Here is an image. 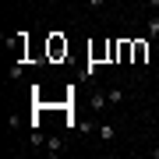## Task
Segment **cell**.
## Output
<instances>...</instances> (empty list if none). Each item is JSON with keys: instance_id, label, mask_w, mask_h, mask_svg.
<instances>
[{"instance_id": "6da1fadb", "label": "cell", "mask_w": 159, "mask_h": 159, "mask_svg": "<svg viewBox=\"0 0 159 159\" xmlns=\"http://www.w3.org/2000/svg\"><path fill=\"white\" fill-rule=\"evenodd\" d=\"M113 138H117V124H113V120H102V124H99V142L110 145Z\"/></svg>"}, {"instance_id": "7a4b0ae2", "label": "cell", "mask_w": 159, "mask_h": 159, "mask_svg": "<svg viewBox=\"0 0 159 159\" xmlns=\"http://www.w3.org/2000/svg\"><path fill=\"white\" fill-rule=\"evenodd\" d=\"M89 106H92V113H102V110L110 106V99H106V92H92V99H89Z\"/></svg>"}, {"instance_id": "3957f363", "label": "cell", "mask_w": 159, "mask_h": 159, "mask_svg": "<svg viewBox=\"0 0 159 159\" xmlns=\"http://www.w3.org/2000/svg\"><path fill=\"white\" fill-rule=\"evenodd\" d=\"M50 57H67V43H64L60 35H53V39H50Z\"/></svg>"}, {"instance_id": "277c9868", "label": "cell", "mask_w": 159, "mask_h": 159, "mask_svg": "<svg viewBox=\"0 0 159 159\" xmlns=\"http://www.w3.org/2000/svg\"><path fill=\"white\" fill-rule=\"evenodd\" d=\"M145 57H148V43L134 39V64H145Z\"/></svg>"}, {"instance_id": "5b68a950", "label": "cell", "mask_w": 159, "mask_h": 159, "mask_svg": "<svg viewBox=\"0 0 159 159\" xmlns=\"http://www.w3.org/2000/svg\"><path fill=\"white\" fill-rule=\"evenodd\" d=\"M29 145H32V148H46V134H43L39 127H32V134H29Z\"/></svg>"}, {"instance_id": "8992f818", "label": "cell", "mask_w": 159, "mask_h": 159, "mask_svg": "<svg viewBox=\"0 0 159 159\" xmlns=\"http://www.w3.org/2000/svg\"><path fill=\"white\" fill-rule=\"evenodd\" d=\"M46 152H50V156H60L64 152V142H60V138H46Z\"/></svg>"}, {"instance_id": "52a82bcc", "label": "cell", "mask_w": 159, "mask_h": 159, "mask_svg": "<svg viewBox=\"0 0 159 159\" xmlns=\"http://www.w3.org/2000/svg\"><path fill=\"white\" fill-rule=\"evenodd\" d=\"M106 99H110V106H120V99H124V92H120V89H110V92H106Z\"/></svg>"}, {"instance_id": "ba28073f", "label": "cell", "mask_w": 159, "mask_h": 159, "mask_svg": "<svg viewBox=\"0 0 159 159\" xmlns=\"http://www.w3.org/2000/svg\"><path fill=\"white\" fill-rule=\"evenodd\" d=\"M152 35H159V14L152 18V21H148V39H152Z\"/></svg>"}, {"instance_id": "9c48e42d", "label": "cell", "mask_w": 159, "mask_h": 159, "mask_svg": "<svg viewBox=\"0 0 159 159\" xmlns=\"http://www.w3.org/2000/svg\"><path fill=\"white\" fill-rule=\"evenodd\" d=\"M102 4H106V0H89V7H102Z\"/></svg>"}, {"instance_id": "30bf717a", "label": "cell", "mask_w": 159, "mask_h": 159, "mask_svg": "<svg viewBox=\"0 0 159 159\" xmlns=\"http://www.w3.org/2000/svg\"><path fill=\"white\" fill-rule=\"evenodd\" d=\"M148 7H156V11H159V0H148Z\"/></svg>"}]
</instances>
